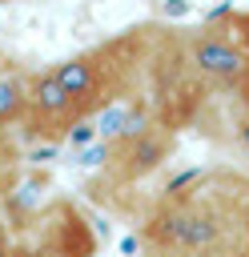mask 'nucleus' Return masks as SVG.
Wrapping results in <instances>:
<instances>
[{
  "label": "nucleus",
  "mask_w": 249,
  "mask_h": 257,
  "mask_svg": "<svg viewBox=\"0 0 249 257\" xmlns=\"http://www.w3.org/2000/svg\"><path fill=\"white\" fill-rule=\"evenodd\" d=\"M241 48H245V44H237L229 32L205 28V32H197L193 44H189V64H193L205 80H213V84H237V80L249 72V56H245Z\"/></svg>",
  "instance_id": "obj_1"
},
{
  "label": "nucleus",
  "mask_w": 249,
  "mask_h": 257,
  "mask_svg": "<svg viewBox=\"0 0 249 257\" xmlns=\"http://www.w3.org/2000/svg\"><path fill=\"white\" fill-rule=\"evenodd\" d=\"M153 233L165 237L169 245H181V249H209V245L221 241V221H217V213H209V209L181 205V209L165 213Z\"/></svg>",
  "instance_id": "obj_2"
},
{
  "label": "nucleus",
  "mask_w": 249,
  "mask_h": 257,
  "mask_svg": "<svg viewBox=\"0 0 249 257\" xmlns=\"http://www.w3.org/2000/svg\"><path fill=\"white\" fill-rule=\"evenodd\" d=\"M28 116L36 124H48V128L68 124L76 116V104L64 92V84L56 80V72H36L28 80Z\"/></svg>",
  "instance_id": "obj_3"
},
{
  "label": "nucleus",
  "mask_w": 249,
  "mask_h": 257,
  "mask_svg": "<svg viewBox=\"0 0 249 257\" xmlns=\"http://www.w3.org/2000/svg\"><path fill=\"white\" fill-rule=\"evenodd\" d=\"M52 72H56V80L64 84V92L72 96L76 112L92 108V100L100 96V64H96L92 56H68V60H60Z\"/></svg>",
  "instance_id": "obj_4"
},
{
  "label": "nucleus",
  "mask_w": 249,
  "mask_h": 257,
  "mask_svg": "<svg viewBox=\"0 0 249 257\" xmlns=\"http://www.w3.org/2000/svg\"><path fill=\"white\" fill-rule=\"evenodd\" d=\"M120 149H125V157H120V173H125L129 181H137V177H145V173H153V169H161V165L169 161L173 141H169V133L149 128L145 137H137V141L120 145Z\"/></svg>",
  "instance_id": "obj_5"
},
{
  "label": "nucleus",
  "mask_w": 249,
  "mask_h": 257,
  "mask_svg": "<svg viewBox=\"0 0 249 257\" xmlns=\"http://www.w3.org/2000/svg\"><path fill=\"white\" fill-rule=\"evenodd\" d=\"M24 112H28V80L24 76H4L0 80V128L12 124Z\"/></svg>",
  "instance_id": "obj_6"
},
{
  "label": "nucleus",
  "mask_w": 249,
  "mask_h": 257,
  "mask_svg": "<svg viewBox=\"0 0 249 257\" xmlns=\"http://www.w3.org/2000/svg\"><path fill=\"white\" fill-rule=\"evenodd\" d=\"M129 112H133V104L129 100H116V104H104L92 120H96V133L104 137V141H116L120 137V128H125V120H129Z\"/></svg>",
  "instance_id": "obj_7"
},
{
  "label": "nucleus",
  "mask_w": 249,
  "mask_h": 257,
  "mask_svg": "<svg viewBox=\"0 0 249 257\" xmlns=\"http://www.w3.org/2000/svg\"><path fill=\"white\" fill-rule=\"evenodd\" d=\"M112 149H116V145L100 137V141H92V145H84V149H80L76 165H80V169H100V165H104V161L112 157Z\"/></svg>",
  "instance_id": "obj_8"
},
{
  "label": "nucleus",
  "mask_w": 249,
  "mask_h": 257,
  "mask_svg": "<svg viewBox=\"0 0 249 257\" xmlns=\"http://www.w3.org/2000/svg\"><path fill=\"white\" fill-rule=\"evenodd\" d=\"M92 141H100V133H96V120H72V124H68V145L84 149V145H92Z\"/></svg>",
  "instance_id": "obj_9"
},
{
  "label": "nucleus",
  "mask_w": 249,
  "mask_h": 257,
  "mask_svg": "<svg viewBox=\"0 0 249 257\" xmlns=\"http://www.w3.org/2000/svg\"><path fill=\"white\" fill-rule=\"evenodd\" d=\"M233 28L241 32V44L249 48V12H241V16H233Z\"/></svg>",
  "instance_id": "obj_10"
},
{
  "label": "nucleus",
  "mask_w": 249,
  "mask_h": 257,
  "mask_svg": "<svg viewBox=\"0 0 249 257\" xmlns=\"http://www.w3.org/2000/svg\"><path fill=\"white\" fill-rule=\"evenodd\" d=\"M237 141L249 149V116H241V120H237Z\"/></svg>",
  "instance_id": "obj_11"
},
{
  "label": "nucleus",
  "mask_w": 249,
  "mask_h": 257,
  "mask_svg": "<svg viewBox=\"0 0 249 257\" xmlns=\"http://www.w3.org/2000/svg\"><path fill=\"white\" fill-rule=\"evenodd\" d=\"M0 257H12V245H8V233H4V225H0Z\"/></svg>",
  "instance_id": "obj_12"
},
{
  "label": "nucleus",
  "mask_w": 249,
  "mask_h": 257,
  "mask_svg": "<svg viewBox=\"0 0 249 257\" xmlns=\"http://www.w3.org/2000/svg\"><path fill=\"white\" fill-rule=\"evenodd\" d=\"M245 221H249V217H245Z\"/></svg>",
  "instance_id": "obj_13"
},
{
  "label": "nucleus",
  "mask_w": 249,
  "mask_h": 257,
  "mask_svg": "<svg viewBox=\"0 0 249 257\" xmlns=\"http://www.w3.org/2000/svg\"><path fill=\"white\" fill-rule=\"evenodd\" d=\"M0 4H4V0H0Z\"/></svg>",
  "instance_id": "obj_14"
}]
</instances>
